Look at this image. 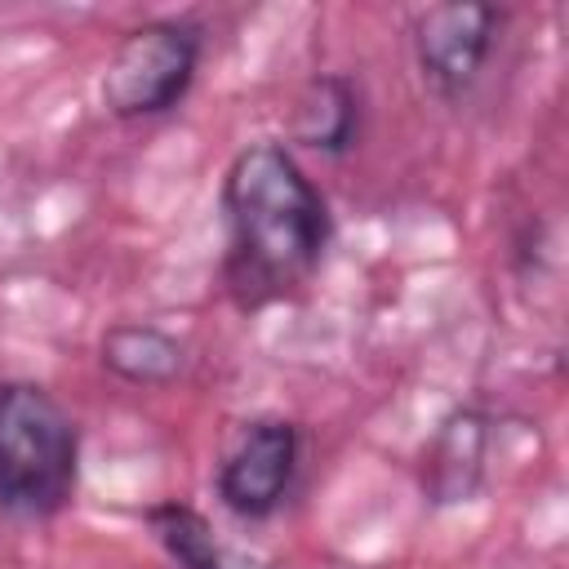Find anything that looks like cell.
Returning <instances> with one entry per match:
<instances>
[{
  "label": "cell",
  "mask_w": 569,
  "mask_h": 569,
  "mask_svg": "<svg viewBox=\"0 0 569 569\" xmlns=\"http://www.w3.org/2000/svg\"><path fill=\"white\" fill-rule=\"evenodd\" d=\"M222 280L240 311H262L311 284L333 240L325 191L280 142H249L222 173Z\"/></svg>",
  "instance_id": "obj_1"
},
{
  "label": "cell",
  "mask_w": 569,
  "mask_h": 569,
  "mask_svg": "<svg viewBox=\"0 0 569 569\" xmlns=\"http://www.w3.org/2000/svg\"><path fill=\"white\" fill-rule=\"evenodd\" d=\"M80 485V427L67 405L31 382H0V511L13 520L58 516Z\"/></svg>",
  "instance_id": "obj_2"
},
{
  "label": "cell",
  "mask_w": 569,
  "mask_h": 569,
  "mask_svg": "<svg viewBox=\"0 0 569 569\" xmlns=\"http://www.w3.org/2000/svg\"><path fill=\"white\" fill-rule=\"evenodd\" d=\"M200 71V31L178 18H156L133 27L107 71H102V107L116 120H151L173 111Z\"/></svg>",
  "instance_id": "obj_3"
},
{
  "label": "cell",
  "mask_w": 569,
  "mask_h": 569,
  "mask_svg": "<svg viewBox=\"0 0 569 569\" xmlns=\"http://www.w3.org/2000/svg\"><path fill=\"white\" fill-rule=\"evenodd\" d=\"M298 453H302V436L298 422L289 418H253L240 427V436L231 440V449L218 462V498L231 516L240 520H267L280 511V502L293 489L298 476Z\"/></svg>",
  "instance_id": "obj_4"
},
{
  "label": "cell",
  "mask_w": 569,
  "mask_h": 569,
  "mask_svg": "<svg viewBox=\"0 0 569 569\" xmlns=\"http://www.w3.org/2000/svg\"><path fill=\"white\" fill-rule=\"evenodd\" d=\"M502 31V9L493 4H431L413 22V58L427 89L445 102H458L485 71Z\"/></svg>",
  "instance_id": "obj_5"
},
{
  "label": "cell",
  "mask_w": 569,
  "mask_h": 569,
  "mask_svg": "<svg viewBox=\"0 0 569 569\" xmlns=\"http://www.w3.org/2000/svg\"><path fill=\"white\" fill-rule=\"evenodd\" d=\"M98 360L107 373H116L129 387H169L187 369V347L173 333H164L160 325L120 320L102 333Z\"/></svg>",
  "instance_id": "obj_6"
},
{
  "label": "cell",
  "mask_w": 569,
  "mask_h": 569,
  "mask_svg": "<svg viewBox=\"0 0 569 569\" xmlns=\"http://www.w3.org/2000/svg\"><path fill=\"white\" fill-rule=\"evenodd\" d=\"M489 422L476 409H458L453 418H445V427L436 431L431 449H427V467H422V485L436 502H467L485 476V445H489Z\"/></svg>",
  "instance_id": "obj_7"
},
{
  "label": "cell",
  "mask_w": 569,
  "mask_h": 569,
  "mask_svg": "<svg viewBox=\"0 0 569 569\" xmlns=\"http://www.w3.org/2000/svg\"><path fill=\"white\" fill-rule=\"evenodd\" d=\"M293 138L311 151H325V156H342L347 147H356V138H360V89L338 71L316 76L307 84V93L298 98Z\"/></svg>",
  "instance_id": "obj_8"
},
{
  "label": "cell",
  "mask_w": 569,
  "mask_h": 569,
  "mask_svg": "<svg viewBox=\"0 0 569 569\" xmlns=\"http://www.w3.org/2000/svg\"><path fill=\"white\" fill-rule=\"evenodd\" d=\"M147 525H151V533L160 538V547L169 551V560L178 569H262V565L227 551L213 538L209 520L196 507H187V502H156V507H147Z\"/></svg>",
  "instance_id": "obj_9"
}]
</instances>
